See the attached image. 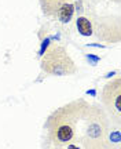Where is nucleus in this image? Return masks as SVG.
I'll return each instance as SVG.
<instances>
[{
	"mask_svg": "<svg viewBox=\"0 0 121 149\" xmlns=\"http://www.w3.org/2000/svg\"><path fill=\"white\" fill-rule=\"evenodd\" d=\"M90 107L91 104L85 98H76L51 112L44 123L46 137L43 148L68 149L72 145L80 146Z\"/></svg>",
	"mask_w": 121,
	"mask_h": 149,
	"instance_id": "1",
	"label": "nucleus"
},
{
	"mask_svg": "<svg viewBox=\"0 0 121 149\" xmlns=\"http://www.w3.org/2000/svg\"><path fill=\"white\" fill-rule=\"evenodd\" d=\"M111 127V122L103 108L91 104L84 124L83 138L80 142L81 149H103L106 135Z\"/></svg>",
	"mask_w": 121,
	"mask_h": 149,
	"instance_id": "2",
	"label": "nucleus"
},
{
	"mask_svg": "<svg viewBox=\"0 0 121 149\" xmlns=\"http://www.w3.org/2000/svg\"><path fill=\"white\" fill-rule=\"evenodd\" d=\"M40 68L48 76H72L77 72V65L65 46L51 43L41 53Z\"/></svg>",
	"mask_w": 121,
	"mask_h": 149,
	"instance_id": "3",
	"label": "nucleus"
},
{
	"mask_svg": "<svg viewBox=\"0 0 121 149\" xmlns=\"http://www.w3.org/2000/svg\"><path fill=\"white\" fill-rule=\"evenodd\" d=\"M100 107L107 113L111 124L121 127V77H116L106 81L100 90Z\"/></svg>",
	"mask_w": 121,
	"mask_h": 149,
	"instance_id": "4",
	"label": "nucleus"
},
{
	"mask_svg": "<svg viewBox=\"0 0 121 149\" xmlns=\"http://www.w3.org/2000/svg\"><path fill=\"white\" fill-rule=\"evenodd\" d=\"M92 31L98 40L103 43H120V15H91Z\"/></svg>",
	"mask_w": 121,
	"mask_h": 149,
	"instance_id": "5",
	"label": "nucleus"
},
{
	"mask_svg": "<svg viewBox=\"0 0 121 149\" xmlns=\"http://www.w3.org/2000/svg\"><path fill=\"white\" fill-rule=\"evenodd\" d=\"M103 149H121V131L118 126L111 124L110 130L106 135Z\"/></svg>",
	"mask_w": 121,
	"mask_h": 149,
	"instance_id": "6",
	"label": "nucleus"
},
{
	"mask_svg": "<svg viewBox=\"0 0 121 149\" xmlns=\"http://www.w3.org/2000/svg\"><path fill=\"white\" fill-rule=\"evenodd\" d=\"M68 1H73V0H39L43 14L48 18H54L59 7L65 3H68Z\"/></svg>",
	"mask_w": 121,
	"mask_h": 149,
	"instance_id": "7",
	"label": "nucleus"
},
{
	"mask_svg": "<svg viewBox=\"0 0 121 149\" xmlns=\"http://www.w3.org/2000/svg\"><path fill=\"white\" fill-rule=\"evenodd\" d=\"M74 10H76L74 3L73 1H68V3H65V4H62L59 7L58 11L55 13L54 18L58 19L59 22H62V24H68V22H70L72 18H73Z\"/></svg>",
	"mask_w": 121,
	"mask_h": 149,
	"instance_id": "8",
	"label": "nucleus"
},
{
	"mask_svg": "<svg viewBox=\"0 0 121 149\" xmlns=\"http://www.w3.org/2000/svg\"><path fill=\"white\" fill-rule=\"evenodd\" d=\"M76 28H77V32L81 36H92L94 31H92V19H91V15L83 14V15L77 17L76 18Z\"/></svg>",
	"mask_w": 121,
	"mask_h": 149,
	"instance_id": "9",
	"label": "nucleus"
},
{
	"mask_svg": "<svg viewBox=\"0 0 121 149\" xmlns=\"http://www.w3.org/2000/svg\"><path fill=\"white\" fill-rule=\"evenodd\" d=\"M87 58H88V61H92V65H96V62L99 61V57H94V55H87Z\"/></svg>",
	"mask_w": 121,
	"mask_h": 149,
	"instance_id": "10",
	"label": "nucleus"
},
{
	"mask_svg": "<svg viewBox=\"0 0 121 149\" xmlns=\"http://www.w3.org/2000/svg\"><path fill=\"white\" fill-rule=\"evenodd\" d=\"M110 1H113V3H117V4H118V3H120L121 0H110Z\"/></svg>",
	"mask_w": 121,
	"mask_h": 149,
	"instance_id": "11",
	"label": "nucleus"
}]
</instances>
